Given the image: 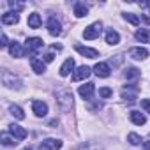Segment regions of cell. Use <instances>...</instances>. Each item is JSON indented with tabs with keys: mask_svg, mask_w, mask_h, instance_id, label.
Segmentation results:
<instances>
[{
	"mask_svg": "<svg viewBox=\"0 0 150 150\" xmlns=\"http://www.w3.org/2000/svg\"><path fill=\"white\" fill-rule=\"evenodd\" d=\"M57 101L62 106V110L67 111L71 108V104H72V94H71V90H58L57 92Z\"/></svg>",
	"mask_w": 150,
	"mask_h": 150,
	"instance_id": "1",
	"label": "cell"
},
{
	"mask_svg": "<svg viewBox=\"0 0 150 150\" xmlns=\"http://www.w3.org/2000/svg\"><path fill=\"white\" fill-rule=\"evenodd\" d=\"M2 83L9 88H20L21 81L14 76V74H11L9 71H2Z\"/></svg>",
	"mask_w": 150,
	"mask_h": 150,
	"instance_id": "2",
	"label": "cell"
},
{
	"mask_svg": "<svg viewBox=\"0 0 150 150\" xmlns=\"http://www.w3.org/2000/svg\"><path fill=\"white\" fill-rule=\"evenodd\" d=\"M101 30H103V25H101V21H96V23H92L90 27H87L85 28V32H83V37L85 39H96V37H99V34H101Z\"/></svg>",
	"mask_w": 150,
	"mask_h": 150,
	"instance_id": "3",
	"label": "cell"
},
{
	"mask_svg": "<svg viewBox=\"0 0 150 150\" xmlns=\"http://www.w3.org/2000/svg\"><path fill=\"white\" fill-rule=\"evenodd\" d=\"M25 46H27V50H28L30 53H37V51L44 46V41H42L41 37H28V39L25 41Z\"/></svg>",
	"mask_w": 150,
	"mask_h": 150,
	"instance_id": "4",
	"label": "cell"
},
{
	"mask_svg": "<svg viewBox=\"0 0 150 150\" xmlns=\"http://www.w3.org/2000/svg\"><path fill=\"white\" fill-rule=\"evenodd\" d=\"M74 50H76L80 55L87 57V58H97V57H99V51H97V50H94V48H88V46L76 44V46H74Z\"/></svg>",
	"mask_w": 150,
	"mask_h": 150,
	"instance_id": "5",
	"label": "cell"
},
{
	"mask_svg": "<svg viewBox=\"0 0 150 150\" xmlns=\"http://www.w3.org/2000/svg\"><path fill=\"white\" fill-rule=\"evenodd\" d=\"M62 148V141L57 138H48L41 143V150H60Z\"/></svg>",
	"mask_w": 150,
	"mask_h": 150,
	"instance_id": "6",
	"label": "cell"
},
{
	"mask_svg": "<svg viewBox=\"0 0 150 150\" xmlns=\"http://www.w3.org/2000/svg\"><path fill=\"white\" fill-rule=\"evenodd\" d=\"M88 76H90V69L87 65H81L72 72V81H81V80H87Z\"/></svg>",
	"mask_w": 150,
	"mask_h": 150,
	"instance_id": "7",
	"label": "cell"
},
{
	"mask_svg": "<svg viewBox=\"0 0 150 150\" xmlns=\"http://www.w3.org/2000/svg\"><path fill=\"white\" fill-rule=\"evenodd\" d=\"M9 132H11L13 138L18 139V141L27 138V129H23L21 125H16V124H11V125H9Z\"/></svg>",
	"mask_w": 150,
	"mask_h": 150,
	"instance_id": "8",
	"label": "cell"
},
{
	"mask_svg": "<svg viewBox=\"0 0 150 150\" xmlns=\"http://www.w3.org/2000/svg\"><path fill=\"white\" fill-rule=\"evenodd\" d=\"M46 27H48V32H50L51 35H60V34H62V25H60V21H58L57 18H50Z\"/></svg>",
	"mask_w": 150,
	"mask_h": 150,
	"instance_id": "9",
	"label": "cell"
},
{
	"mask_svg": "<svg viewBox=\"0 0 150 150\" xmlns=\"http://www.w3.org/2000/svg\"><path fill=\"white\" fill-rule=\"evenodd\" d=\"M129 57L131 58H134V60H145L146 57H148V50L146 48H132V50H129Z\"/></svg>",
	"mask_w": 150,
	"mask_h": 150,
	"instance_id": "10",
	"label": "cell"
},
{
	"mask_svg": "<svg viewBox=\"0 0 150 150\" xmlns=\"http://www.w3.org/2000/svg\"><path fill=\"white\" fill-rule=\"evenodd\" d=\"M78 92H80V96H81L83 99L90 101L92 96H94V92H96V87H94V83H87V85H81Z\"/></svg>",
	"mask_w": 150,
	"mask_h": 150,
	"instance_id": "11",
	"label": "cell"
},
{
	"mask_svg": "<svg viewBox=\"0 0 150 150\" xmlns=\"http://www.w3.org/2000/svg\"><path fill=\"white\" fill-rule=\"evenodd\" d=\"M32 110H34V113H35L37 117H46V113H48V104L42 103V101H34V103H32Z\"/></svg>",
	"mask_w": 150,
	"mask_h": 150,
	"instance_id": "12",
	"label": "cell"
},
{
	"mask_svg": "<svg viewBox=\"0 0 150 150\" xmlns=\"http://www.w3.org/2000/svg\"><path fill=\"white\" fill-rule=\"evenodd\" d=\"M94 71H96V74H97L99 78H108V76H110V65H108V64H104V62L96 64Z\"/></svg>",
	"mask_w": 150,
	"mask_h": 150,
	"instance_id": "13",
	"label": "cell"
},
{
	"mask_svg": "<svg viewBox=\"0 0 150 150\" xmlns=\"http://www.w3.org/2000/svg\"><path fill=\"white\" fill-rule=\"evenodd\" d=\"M20 21V16H18V13H6V14H2V23L4 25H16Z\"/></svg>",
	"mask_w": 150,
	"mask_h": 150,
	"instance_id": "14",
	"label": "cell"
},
{
	"mask_svg": "<svg viewBox=\"0 0 150 150\" xmlns=\"http://www.w3.org/2000/svg\"><path fill=\"white\" fill-rule=\"evenodd\" d=\"M129 117H131V122L136 124V125H143V124H146V117H145L143 113L136 111V110H132V111L129 113Z\"/></svg>",
	"mask_w": 150,
	"mask_h": 150,
	"instance_id": "15",
	"label": "cell"
},
{
	"mask_svg": "<svg viewBox=\"0 0 150 150\" xmlns=\"http://www.w3.org/2000/svg\"><path fill=\"white\" fill-rule=\"evenodd\" d=\"M106 42H108V44H111V46L118 44V42H120V35H118V32H117V30H113V28H110V30L106 32Z\"/></svg>",
	"mask_w": 150,
	"mask_h": 150,
	"instance_id": "16",
	"label": "cell"
},
{
	"mask_svg": "<svg viewBox=\"0 0 150 150\" xmlns=\"http://www.w3.org/2000/svg\"><path fill=\"white\" fill-rule=\"evenodd\" d=\"M9 53H11L13 57H16V58H21V57L25 55V50L21 48V44H20V42H16V41H14V42L9 46Z\"/></svg>",
	"mask_w": 150,
	"mask_h": 150,
	"instance_id": "17",
	"label": "cell"
},
{
	"mask_svg": "<svg viewBox=\"0 0 150 150\" xmlns=\"http://www.w3.org/2000/svg\"><path fill=\"white\" fill-rule=\"evenodd\" d=\"M72 69H74V60L72 58H67L62 64V67H60V76H69Z\"/></svg>",
	"mask_w": 150,
	"mask_h": 150,
	"instance_id": "18",
	"label": "cell"
},
{
	"mask_svg": "<svg viewBox=\"0 0 150 150\" xmlns=\"http://www.w3.org/2000/svg\"><path fill=\"white\" fill-rule=\"evenodd\" d=\"M41 25H42L41 16H39L37 13H32V14L28 16V27H30V28H39Z\"/></svg>",
	"mask_w": 150,
	"mask_h": 150,
	"instance_id": "19",
	"label": "cell"
},
{
	"mask_svg": "<svg viewBox=\"0 0 150 150\" xmlns=\"http://www.w3.org/2000/svg\"><path fill=\"white\" fill-rule=\"evenodd\" d=\"M32 69H34L37 74H42V72L46 71V65H44L42 60H39V58H32Z\"/></svg>",
	"mask_w": 150,
	"mask_h": 150,
	"instance_id": "20",
	"label": "cell"
},
{
	"mask_svg": "<svg viewBox=\"0 0 150 150\" xmlns=\"http://www.w3.org/2000/svg\"><path fill=\"white\" fill-rule=\"evenodd\" d=\"M74 14H76V18H83L88 14V7L85 4H76L74 6Z\"/></svg>",
	"mask_w": 150,
	"mask_h": 150,
	"instance_id": "21",
	"label": "cell"
},
{
	"mask_svg": "<svg viewBox=\"0 0 150 150\" xmlns=\"http://www.w3.org/2000/svg\"><path fill=\"white\" fill-rule=\"evenodd\" d=\"M139 69H136V67H127L125 69V78L127 80H136V78H139Z\"/></svg>",
	"mask_w": 150,
	"mask_h": 150,
	"instance_id": "22",
	"label": "cell"
},
{
	"mask_svg": "<svg viewBox=\"0 0 150 150\" xmlns=\"http://www.w3.org/2000/svg\"><path fill=\"white\" fill-rule=\"evenodd\" d=\"M134 35H136V39H138V41H141V42H148V41H150V34H148V30H145V28L138 30Z\"/></svg>",
	"mask_w": 150,
	"mask_h": 150,
	"instance_id": "23",
	"label": "cell"
},
{
	"mask_svg": "<svg viewBox=\"0 0 150 150\" xmlns=\"http://www.w3.org/2000/svg\"><path fill=\"white\" fill-rule=\"evenodd\" d=\"M9 110H11V115H13V117H16L18 120H23V118H25V113H23V110H21L20 106L13 104V106H11Z\"/></svg>",
	"mask_w": 150,
	"mask_h": 150,
	"instance_id": "24",
	"label": "cell"
},
{
	"mask_svg": "<svg viewBox=\"0 0 150 150\" xmlns=\"http://www.w3.org/2000/svg\"><path fill=\"white\" fill-rule=\"evenodd\" d=\"M16 143H18V139L7 136V132H2V145L4 146H16Z\"/></svg>",
	"mask_w": 150,
	"mask_h": 150,
	"instance_id": "25",
	"label": "cell"
},
{
	"mask_svg": "<svg viewBox=\"0 0 150 150\" xmlns=\"http://www.w3.org/2000/svg\"><path fill=\"white\" fill-rule=\"evenodd\" d=\"M124 18H125L129 23H132V25H139V16H136L134 13H125Z\"/></svg>",
	"mask_w": 150,
	"mask_h": 150,
	"instance_id": "26",
	"label": "cell"
},
{
	"mask_svg": "<svg viewBox=\"0 0 150 150\" xmlns=\"http://www.w3.org/2000/svg\"><path fill=\"white\" fill-rule=\"evenodd\" d=\"M99 96H101L103 99H108V97H111V96H113V90H111V88H108V87H103V88H99Z\"/></svg>",
	"mask_w": 150,
	"mask_h": 150,
	"instance_id": "27",
	"label": "cell"
},
{
	"mask_svg": "<svg viewBox=\"0 0 150 150\" xmlns=\"http://www.w3.org/2000/svg\"><path fill=\"white\" fill-rule=\"evenodd\" d=\"M127 141H129L131 145H139V143H141V138H139L136 132H131V134L127 136Z\"/></svg>",
	"mask_w": 150,
	"mask_h": 150,
	"instance_id": "28",
	"label": "cell"
},
{
	"mask_svg": "<svg viewBox=\"0 0 150 150\" xmlns=\"http://www.w3.org/2000/svg\"><path fill=\"white\" fill-rule=\"evenodd\" d=\"M141 108L146 113H150V99H141Z\"/></svg>",
	"mask_w": 150,
	"mask_h": 150,
	"instance_id": "29",
	"label": "cell"
},
{
	"mask_svg": "<svg viewBox=\"0 0 150 150\" xmlns=\"http://www.w3.org/2000/svg\"><path fill=\"white\" fill-rule=\"evenodd\" d=\"M9 6H11L13 9H16V11H21V9H23V4H18V2H9Z\"/></svg>",
	"mask_w": 150,
	"mask_h": 150,
	"instance_id": "30",
	"label": "cell"
},
{
	"mask_svg": "<svg viewBox=\"0 0 150 150\" xmlns=\"http://www.w3.org/2000/svg\"><path fill=\"white\" fill-rule=\"evenodd\" d=\"M42 58H44V62H53V58H55V55H53V53H46V55H44Z\"/></svg>",
	"mask_w": 150,
	"mask_h": 150,
	"instance_id": "31",
	"label": "cell"
},
{
	"mask_svg": "<svg viewBox=\"0 0 150 150\" xmlns=\"http://www.w3.org/2000/svg\"><path fill=\"white\" fill-rule=\"evenodd\" d=\"M143 150H150V139L143 141Z\"/></svg>",
	"mask_w": 150,
	"mask_h": 150,
	"instance_id": "32",
	"label": "cell"
},
{
	"mask_svg": "<svg viewBox=\"0 0 150 150\" xmlns=\"http://www.w3.org/2000/svg\"><path fill=\"white\" fill-rule=\"evenodd\" d=\"M2 46H7V35L6 34H2V42H0Z\"/></svg>",
	"mask_w": 150,
	"mask_h": 150,
	"instance_id": "33",
	"label": "cell"
},
{
	"mask_svg": "<svg viewBox=\"0 0 150 150\" xmlns=\"http://www.w3.org/2000/svg\"><path fill=\"white\" fill-rule=\"evenodd\" d=\"M23 150H32V148H23Z\"/></svg>",
	"mask_w": 150,
	"mask_h": 150,
	"instance_id": "34",
	"label": "cell"
}]
</instances>
